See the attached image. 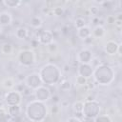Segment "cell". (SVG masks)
<instances>
[{
    "mask_svg": "<svg viewBox=\"0 0 122 122\" xmlns=\"http://www.w3.org/2000/svg\"><path fill=\"white\" fill-rule=\"evenodd\" d=\"M39 76L40 75L38 73H31L30 75H29V77L27 78V84H28L29 88L37 89V88L41 87L42 80Z\"/></svg>",
    "mask_w": 122,
    "mask_h": 122,
    "instance_id": "obj_1",
    "label": "cell"
},
{
    "mask_svg": "<svg viewBox=\"0 0 122 122\" xmlns=\"http://www.w3.org/2000/svg\"><path fill=\"white\" fill-rule=\"evenodd\" d=\"M35 96L37 98L38 101H44L47 100L50 96V92L49 89L45 88V87H39L36 89L35 91Z\"/></svg>",
    "mask_w": 122,
    "mask_h": 122,
    "instance_id": "obj_2",
    "label": "cell"
},
{
    "mask_svg": "<svg viewBox=\"0 0 122 122\" xmlns=\"http://www.w3.org/2000/svg\"><path fill=\"white\" fill-rule=\"evenodd\" d=\"M33 59H34L33 52H31L30 51H25L21 52V54H20V61L24 65L31 64L33 62Z\"/></svg>",
    "mask_w": 122,
    "mask_h": 122,
    "instance_id": "obj_3",
    "label": "cell"
},
{
    "mask_svg": "<svg viewBox=\"0 0 122 122\" xmlns=\"http://www.w3.org/2000/svg\"><path fill=\"white\" fill-rule=\"evenodd\" d=\"M20 94H19V92L16 91V92H10L9 93H7L6 94V101H7V103L9 104V105H10V106H13V105H15V103H14V100L13 99H15V101H17V103L19 104L20 103Z\"/></svg>",
    "mask_w": 122,
    "mask_h": 122,
    "instance_id": "obj_4",
    "label": "cell"
},
{
    "mask_svg": "<svg viewBox=\"0 0 122 122\" xmlns=\"http://www.w3.org/2000/svg\"><path fill=\"white\" fill-rule=\"evenodd\" d=\"M92 59V53L88 50H83L79 52V60L83 64H88Z\"/></svg>",
    "mask_w": 122,
    "mask_h": 122,
    "instance_id": "obj_5",
    "label": "cell"
},
{
    "mask_svg": "<svg viewBox=\"0 0 122 122\" xmlns=\"http://www.w3.org/2000/svg\"><path fill=\"white\" fill-rule=\"evenodd\" d=\"M80 68H82V69H80L79 71H84L83 72L80 73V75H81V76H84V77H86V78L89 77V76L92 74V67H91L90 65H88V64H82V65L80 66Z\"/></svg>",
    "mask_w": 122,
    "mask_h": 122,
    "instance_id": "obj_6",
    "label": "cell"
},
{
    "mask_svg": "<svg viewBox=\"0 0 122 122\" xmlns=\"http://www.w3.org/2000/svg\"><path fill=\"white\" fill-rule=\"evenodd\" d=\"M118 46H119V45H117L115 42L110 41V42H108V44L106 45V51H107L109 54H113V53L116 51V50L118 49Z\"/></svg>",
    "mask_w": 122,
    "mask_h": 122,
    "instance_id": "obj_7",
    "label": "cell"
},
{
    "mask_svg": "<svg viewBox=\"0 0 122 122\" xmlns=\"http://www.w3.org/2000/svg\"><path fill=\"white\" fill-rule=\"evenodd\" d=\"M11 21V16L8 12L0 13V25H8Z\"/></svg>",
    "mask_w": 122,
    "mask_h": 122,
    "instance_id": "obj_8",
    "label": "cell"
},
{
    "mask_svg": "<svg viewBox=\"0 0 122 122\" xmlns=\"http://www.w3.org/2000/svg\"><path fill=\"white\" fill-rule=\"evenodd\" d=\"M90 34H91V30H90V29H89L88 27H86V26L78 30V35H79L80 37L84 38V39H86L87 37H89Z\"/></svg>",
    "mask_w": 122,
    "mask_h": 122,
    "instance_id": "obj_9",
    "label": "cell"
},
{
    "mask_svg": "<svg viewBox=\"0 0 122 122\" xmlns=\"http://www.w3.org/2000/svg\"><path fill=\"white\" fill-rule=\"evenodd\" d=\"M16 36L19 39H25L28 36V30L26 28H23V27L18 28L16 30Z\"/></svg>",
    "mask_w": 122,
    "mask_h": 122,
    "instance_id": "obj_10",
    "label": "cell"
},
{
    "mask_svg": "<svg viewBox=\"0 0 122 122\" xmlns=\"http://www.w3.org/2000/svg\"><path fill=\"white\" fill-rule=\"evenodd\" d=\"M20 113V108L18 105H13L9 108V114L12 117H16Z\"/></svg>",
    "mask_w": 122,
    "mask_h": 122,
    "instance_id": "obj_11",
    "label": "cell"
},
{
    "mask_svg": "<svg viewBox=\"0 0 122 122\" xmlns=\"http://www.w3.org/2000/svg\"><path fill=\"white\" fill-rule=\"evenodd\" d=\"M2 4H4L8 8H17L19 5L22 4L21 1H12V0H8V1H3Z\"/></svg>",
    "mask_w": 122,
    "mask_h": 122,
    "instance_id": "obj_12",
    "label": "cell"
},
{
    "mask_svg": "<svg viewBox=\"0 0 122 122\" xmlns=\"http://www.w3.org/2000/svg\"><path fill=\"white\" fill-rule=\"evenodd\" d=\"M30 25L32 27H34V28H39L42 25V20L39 17H37V16L32 17L31 20H30Z\"/></svg>",
    "mask_w": 122,
    "mask_h": 122,
    "instance_id": "obj_13",
    "label": "cell"
},
{
    "mask_svg": "<svg viewBox=\"0 0 122 122\" xmlns=\"http://www.w3.org/2000/svg\"><path fill=\"white\" fill-rule=\"evenodd\" d=\"M104 32H105V30H104V29H103V27H101V26H97L95 29H94V30H93V34L95 35V36H102L103 34H104Z\"/></svg>",
    "mask_w": 122,
    "mask_h": 122,
    "instance_id": "obj_14",
    "label": "cell"
},
{
    "mask_svg": "<svg viewBox=\"0 0 122 122\" xmlns=\"http://www.w3.org/2000/svg\"><path fill=\"white\" fill-rule=\"evenodd\" d=\"M75 26H76V28L78 30L81 29V28H83V27H85V20L82 17L76 18V20H75Z\"/></svg>",
    "mask_w": 122,
    "mask_h": 122,
    "instance_id": "obj_15",
    "label": "cell"
},
{
    "mask_svg": "<svg viewBox=\"0 0 122 122\" xmlns=\"http://www.w3.org/2000/svg\"><path fill=\"white\" fill-rule=\"evenodd\" d=\"M83 107H84V104H83L82 102H80V101H78V102L74 103V105H73V109H74V110H75L77 112H82Z\"/></svg>",
    "mask_w": 122,
    "mask_h": 122,
    "instance_id": "obj_16",
    "label": "cell"
},
{
    "mask_svg": "<svg viewBox=\"0 0 122 122\" xmlns=\"http://www.w3.org/2000/svg\"><path fill=\"white\" fill-rule=\"evenodd\" d=\"M2 51H3L4 53H10V52L11 51V46H10V44H8V43L4 44V45L2 46Z\"/></svg>",
    "mask_w": 122,
    "mask_h": 122,
    "instance_id": "obj_17",
    "label": "cell"
},
{
    "mask_svg": "<svg viewBox=\"0 0 122 122\" xmlns=\"http://www.w3.org/2000/svg\"><path fill=\"white\" fill-rule=\"evenodd\" d=\"M76 82H77V84H79V85H86V84H87V79H86V77H84V76L78 75V76L76 77Z\"/></svg>",
    "mask_w": 122,
    "mask_h": 122,
    "instance_id": "obj_18",
    "label": "cell"
},
{
    "mask_svg": "<svg viewBox=\"0 0 122 122\" xmlns=\"http://www.w3.org/2000/svg\"><path fill=\"white\" fill-rule=\"evenodd\" d=\"M52 12H53L55 15L59 16V15H62V14H63L64 10H63V8H62V7H56V8H54V9L52 10Z\"/></svg>",
    "mask_w": 122,
    "mask_h": 122,
    "instance_id": "obj_19",
    "label": "cell"
},
{
    "mask_svg": "<svg viewBox=\"0 0 122 122\" xmlns=\"http://www.w3.org/2000/svg\"><path fill=\"white\" fill-rule=\"evenodd\" d=\"M60 88H61V90H63V91H68L70 88H71V82L70 81H64L62 84H61V86H60Z\"/></svg>",
    "mask_w": 122,
    "mask_h": 122,
    "instance_id": "obj_20",
    "label": "cell"
},
{
    "mask_svg": "<svg viewBox=\"0 0 122 122\" xmlns=\"http://www.w3.org/2000/svg\"><path fill=\"white\" fill-rule=\"evenodd\" d=\"M95 122H111V120L108 116H99L96 118Z\"/></svg>",
    "mask_w": 122,
    "mask_h": 122,
    "instance_id": "obj_21",
    "label": "cell"
},
{
    "mask_svg": "<svg viewBox=\"0 0 122 122\" xmlns=\"http://www.w3.org/2000/svg\"><path fill=\"white\" fill-rule=\"evenodd\" d=\"M4 86L6 88H11V87H13V81L11 79H6L4 81Z\"/></svg>",
    "mask_w": 122,
    "mask_h": 122,
    "instance_id": "obj_22",
    "label": "cell"
},
{
    "mask_svg": "<svg viewBox=\"0 0 122 122\" xmlns=\"http://www.w3.org/2000/svg\"><path fill=\"white\" fill-rule=\"evenodd\" d=\"M115 19H116V18H115L113 15H109V16L107 17V23H109V24H114Z\"/></svg>",
    "mask_w": 122,
    "mask_h": 122,
    "instance_id": "obj_23",
    "label": "cell"
},
{
    "mask_svg": "<svg viewBox=\"0 0 122 122\" xmlns=\"http://www.w3.org/2000/svg\"><path fill=\"white\" fill-rule=\"evenodd\" d=\"M90 10H91V12H92V15H96L97 13H98V8L97 7H95V6H93V7H91V9H90Z\"/></svg>",
    "mask_w": 122,
    "mask_h": 122,
    "instance_id": "obj_24",
    "label": "cell"
},
{
    "mask_svg": "<svg viewBox=\"0 0 122 122\" xmlns=\"http://www.w3.org/2000/svg\"><path fill=\"white\" fill-rule=\"evenodd\" d=\"M67 122H81V121H80L78 118H76V117H71V118L68 119Z\"/></svg>",
    "mask_w": 122,
    "mask_h": 122,
    "instance_id": "obj_25",
    "label": "cell"
},
{
    "mask_svg": "<svg viewBox=\"0 0 122 122\" xmlns=\"http://www.w3.org/2000/svg\"><path fill=\"white\" fill-rule=\"evenodd\" d=\"M121 22H122L121 20H116V19H115V22H114V25H115L116 27H118V28H120V27H121V25H122V24H121Z\"/></svg>",
    "mask_w": 122,
    "mask_h": 122,
    "instance_id": "obj_26",
    "label": "cell"
}]
</instances>
